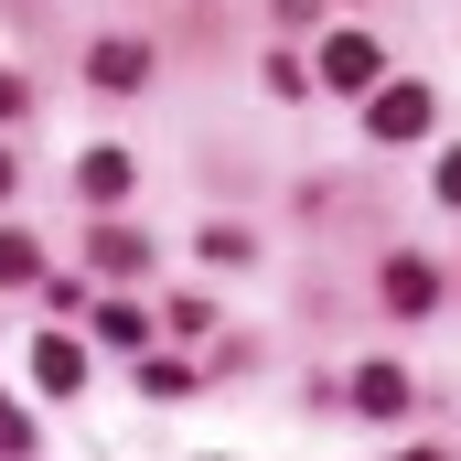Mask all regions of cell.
I'll list each match as a JSON object with an SVG mask.
<instances>
[{
    "mask_svg": "<svg viewBox=\"0 0 461 461\" xmlns=\"http://www.w3.org/2000/svg\"><path fill=\"white\" fill-rule=\"evenodd\" d=\"M365 129H375V140H419V129H429V86H375Z\"/></svg>",
    "mask_w": 461,
    "mask_h": 461,
    "instance_id": "cell-1",
    "label": "cell"
},
{
    "mask_svg": "<svg viewBox=\"0 0 461 461\" xmlns=\"http://www.w3.org/2000/svg\"><path fill=\"white\" fill-rule=\"evenodd\" d=\"M440 301V268L429 258H386V312H429Z\"/></svg>",
    "mask_w": 461,
    "mask_h": 461,
    "instance_id": "cell-2",
    "label": "cell"
},
{
    "mask_svg": "<svg viewBox=\"0 0 461 461\" xmlns=\"http://www.w3.org/2000/svg\"><path fill=\"white\" fill-rule=\"evenodd\" d=\"M354 408L365 419H397L408 408V365H354Z\"/></svg>",
    "mask_w": 461,
    "mask_h": 461,
    "instance_id": "cell-3",
    "label": "cell"
},
{
    "mask_svg": "<svg viewBox=\"0 0 461 461\" xmlns=\"http://www.w3.org/2000/svg\"><path fill=\"white\" fill-rule=\"evenodd\" d=\"M322 76H333V86H375V43H365V32H333V43H322Z\"/></svg>",
    "mask_w": 461,
    "mask_h": 461,
    "instance_id": "cell-4",
    "label": "cell"
},
{
    "mask_svg": "<svg viewBox=\"0 0 461 461\" xmlns=\"http://www.w3.org/2000/svg\"><path fill=\"white\" fill-rule=\"evenodd\" d=\"M32 375H43L54 397H76V386H86V354L65 344V333H43V344H32Z\"/></svg>",
    "mask_w": 461,
    "mask_h": 461,
    "instance_id": "cell-5",
    "label": "cell"
},
{
    "mask_svg": "<svg viewBox=\"0 0 461 461\" xmlns=\"http://www.w3.org/2000/svg\"><path fill=\"white\" fill-rule=\"evenodd\" d=\"M86 76H97V86H140V76H150V54L118 32V43H97V54H86Z\"/></svg>",
    "mask_w": 461,
    "mask_h": 461,
    "instance_id": "cell-6",
    "label": "cell"
},
{
    "mask_svg": "<svg viewBox=\"0 0 461 461\" xmlns=\"http://www.w3.org/2000/svg\"><path fill=\"white\" fill-rule=\"evenodd\" d=\"M76 183H86V204H118V194H129V161H118V150H86Z\"/></svg>",
    "mask_w": 461,
    "mask_h": 461,
    "instance_id": "cell-7",
    "label": "cell"
},
{
    "mask_svg": "<svg viewBox=\"0 0 461 461\" xmlns=\"http://www.w3.org/2000/svg\"><path fill=\"white\" fill-rule=\"evenodd\" d=\"M0 279H43V247H32V236H22V226L0 236Z\"/></svg>",
    "mask_w": 461,
    "mask_h": 461,
    "instance_id": "cell-8",
    "label": "cell"
},
{
    "mask_svg": "<svg viewBox=\"0 0 461 461\" xmlns=\"http://www.w3.org/2000/svg\"><path fill=\"white\" fill-rule=\"evenodd\" d=\"M0 451H32V419H22L11 397H0Z\"/></svg>",
    "mask_w": 461,
    "mask_h": 461,
    "instance_id": "cell-9",
    "label": "cell"
},
{
    "mask_svg": "<svg viewBox=\"0 0 461 461\" xmlns=\"http://www.w3.org/2000/svg\"><path fill=\"white\" fill-rule=\"evenodd\" d=\"M32 108V86H22V76H0V118H22Z\"/></svg>",
    "mask_w": 461,
    "mask_h": 461,
    "instance_id": "cell-10",
    "label": "cell"
},
{
    "mask_svg": "<svg viewBox=\"0 0 461 461\" xmlns=\"http://www.w3.org/2000/svg\"><path fill=\"white\" fill-rule=\"evenodd\" d=\"M440 204H461V150H440Z\"/></svg>",
    "mask_w": 461,
    "mask_h": 461,
    "instance_id": "cell-11",
    "label": "cell"
},
{
    "mask_svg": "<svg viewBox=\"0 0 461 461\" xmlns=\"http://www.w3.org/2000/svg\"><path fill=\"white\" fill-rule=\"evenodd\" d=\"M0 194H11V150H0Z\"/></svg>",
    "mask_w": 461,
    "mask_h": 461,
    "instance_id": "cell-12",
    "label": "cell"
}]
</instances>
